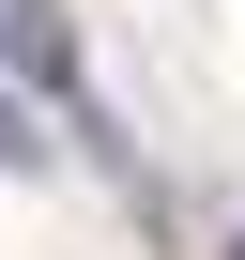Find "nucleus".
I'll return each instance as SVG.
<instances>
[{
	"label": "nucleus",
	"mask_w": 245,
	"mask_h": 260,
	"mask_svg": "<svg viewBox=\"0 0 245 260\" xmlns=\"http://www.w3.org/2000/svg\"><path fill=\"white\" fill-rule=\"evenodd\" d=\"M0 46H16L46 92H77V46H62V16H31V0H16V16H0Z\"/></svg>",
	"instance_id": "nucleus-1"
},
{
	"label": "nucleus",
	"mask_w": 245,
	"mask_h": 260,
	"mask_svg": "<svg viewBox=\"0 0 245 260\" xmlns=\"http://www.w3.org/2000/svg\"><path fill=\"white\" fill-rule=\"evenodd\" d=\"M0 169H46V138H31V107L0 92Z\"/></svg>",
	"instance_id": "nucleus-2"
}]
</instances>
